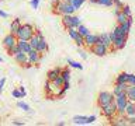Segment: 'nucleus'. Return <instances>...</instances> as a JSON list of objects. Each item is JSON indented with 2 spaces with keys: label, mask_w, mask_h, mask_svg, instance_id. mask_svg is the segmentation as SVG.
Returning <instances> with one entry per match:
<instances>
[{
  "label": "nucleus",
  "mask_w": 135,
  "mask_h": 126,
  "mask_svg": "<svg viewBox=\"0 0 135 126\" xmlns=\"http://www.w3.org/2000/svg\"><path fill=\"white\" fill-rule=\"evenodd\" d=\"M75 7L72 6L70 3H66L61 0V2H56V4L54 6V13L61 15H66V14H75Z\"/></svg>",
  "instance_id": "nucleus-1"
},
{
  "label": "nucleus",
  "mask_w": 135,
  "mask_h": 126,
  "mask_svg": "<svg viewBox=\"0 0 135 126\" xmlns=\"http://www.w3.org/2000/svg\"><path fill=\"white\" fill-rule=\"evenodd\" d=\"M34 32H35V29L31 24H21L18 31L16 32V36L17 39H24V41H28L30 38L34 35Z\"/></svg>",
  "instance_id": "nucleus-2"
},
{
  "label": "nucleus",
  "mask_w": 135,
  "mask_h": 126,
  "mask_svg": "<svg viewBox=\"0 0 135 126\" xmlns=\"http://www.w3.org/2000/svg\"><path fill=\"white\" fill-rule=\"evenodd\" d=\"M113 101H114V95L110 91H101L97 95V105L99 107H104L107 104H111Z\"/></svg>",
  "instance_id": "nucleus-3"
},
{
  "label": "nucleus",
  "mask_w": 135,
  "mask_h": 126,
  "mask_svg": "<svg viewBox=\"0 0 135 126\" xmlns=\"http://www.w3.org/2000/svg\"><path fill=\"white\" fill-rule=\"evenodd\" d=\"M101 108V113L107 118V119L111 120V118L113 116H115L117 115V107H115V102H113L111 104H107V105H104V107H100Z\"/></svg>",
  "instance_id": "nucleus-4"
},
{
  "label": "nucleus",
  "mask_w": 135,
  "mask_h": 126,
  "mask_svg": "<svg viewBox=\"0 0 135 126\" xmlns=\"http://www.w3.org/2000/svg\"><path fill=\"white\" fill-rule=\"evenodd\" d=\"M42 59V53H40L37 49H31L27 53V60L31 63V65H38Z\"/></svg>",
  "instance_id": "nucleus-5"
},
{
  "label": "nucleus",
  "mask_w": 135,
  "mask_h": 126,
  "mask_svg": "<svg viewBox=\"0 0 135 126\" xmlns=\"http://www.w3.org/2000/svg\"><path fill=\"white\" fill-rule=\"evenodd\" d=\"M90 52L97 55V56H105L108 53V48L104 46L103 44H96V45L90 46Z\"/></svg>",
  "instance_id": "nucleus-6"
},
{
  "label": "nucleus",
  "mask_w": 135,
  "mask_h": 126,
  "mask_svg": "<svg viewBox=\"0 0 135 126\" xmlns=\"http://www.w3.org/2000/svg\"><path fill=\"white\" fill-rule=\"evenodd\" d=\"M125 42H127V36H120V35H117V36L111 41V48H114L115 50H121V49H124Z\"/></svg>",
  "instance_id": "nucleus-7"
},
{
  "label": "nucleus",
  "mask_w": 135,
  "mask_h": 126,
  "mask_svg": "<svg viewBox=\"0 0 135 126\" xmlns=\"http://www.w3.org/2000/svg\"><path fill=\"white\" fill-rule=\"evenodd\" d=\"M2 44H3L4 48H6V50L10 49L11 46H14V45L17 44V36L14 35V34H11V32L7 34V35L3 38V42H2Z\"/></svg>",
  "instance_id": "nucleus-8"
},
{
  "label": "nucleus",
  "mask_w": 135,
  "mask_h": 126,
  "mask_svg": "<svg viewBox=\"0 0 135 126\" xmlns=\"http://www.w3.org/2000/svg\"><path fill=\"white\" fill-rule=\"evenodd\" d=\"M99 39H100V36L99 35H96V34H90L89 32L86 36H84V45L86 46H93V45H96V44H99Z\"/></svg>",
  "instance_id": "nucleus-9"
},
{
  "label": "nucleus",
  "mask_w": 135,
  "mask_h": 126,
  "mask_svg": "<svg viewBox=\"0 0 135 126\" xmlns=\"http://www.w3.org/2000/svg\"><path fill=\"white\" fill-rule=\"evenodd\" d=\"M127 88H128V84L127 83H115V87L113 88V95L115 97L118 94H121V92H125Z\"/></svg>",
  "instance_id": "nucleus-10"
},
{
  "label": "nucleus",
  "mask_w": 135,
  "mask_h": 126,
  "mask_svg": "<svg viewBox=\"0 0 135 126\" xmlns=\"http://www.w3.org/2000/svg\"><path fill=\"white\" fill-rule=\"evenodd\" d=\"M111 120H113V125H115V126H125V125H128V122H127V116L124 115H115V116H113L111 118Z\"/></svg>",
  "instance_id": "nucleus-11"
},
{
  "label": "nucleus",
  "mask_w": 135,
  "mask_h": 126,
  "mask_svg": "<svg viewBox=\"0 0 135 126\" xmlns=\"http://www.w3.org/2000/svg\"><path fill=\"white\" fill-rule=\"evenodd\" d=\"M100 39H99V44H103L104 46H107V48L110 49L111 48V38H110V34H99Z\"/></svg>",
  "instance_id": "nucleus-12"
},
{
  "label": "nucleus",
  "mask_w": 135,
  "mask_h": 126,
  "mask_svg": "<svg viewBox=\"0 0 135 126\" xmlns=\"http://www.w3.org/2000/svg\"><path fill=\"white\" fill-rule=\"evenodd\" d=\"M17 46H18L20 50L24 53H28L30 50H31V46H30L28 41H24V39H17Z\"/></svg>",
  "instance_id": "nucleus-13"
},
{
  "label": "nucleus",
  "mask_w": 135,
  "mask_h": 126,
  "mask_svg": "<svg viewBox=\"0 0 135 126\" xmlns=\"http://www.w3.org/2000/svg\"><path fill=\"white\" fill-rule=\"evenodd\" d=\"M37 50L40 53L44 55L46 50H48V44H46L45 38H40V41H38V46H37Z\"/></svg>",
  "instance_id": "nucleus-14"
},
{
  "label": "nucleus",
  "mask_w": 135,
  "mask_h": 126,
  "mask_svg": "<svg viewBox=\"0 0 135 126\" xmlns=\"http://www.w3.org/2000/svg\"><path fill=\"white\" fill-rule=\"evenodd\" d=\"M125 94H127V99L131 101V102H135V86H128Z\"/></svg>",
  "instance_id": "nucleus-15"
},
{
  "label": "nucleus",
  "mask_w": 135,
  "mask_h": 126,
  "mask_svg": "<svg viewBox=\"0 0 135 126\" xmlns=\"http://www.w3.org/2000/svg\"><path fill=\"white\" fill-rule=\"evenodd\" d=\"M13 57H14V60L18 63V65H21V66L27 62V53H24V52H18L17 55H14Z\"/></svg>",
  "instance_id": "nucleus-16"
},
{
  "label": "nucleus",
  "mask_w": 135,
  "mask_h": 126,
  "mask_svg": "<svg viewBox=\"0 0 135 126\" xmlns=\"http://www.w3.org/2000/svg\"><path fill=\"white\" fill-rule=\"evenodd\" d=\"M21 24H23V23H21V20H20V18H14V20L11 21V24H10V32L16 35V32L18 31V28H20V25H21Z\"/></svg>",
  "instance_id": "nucleus-17"
},
{
  "label": "nucleus",
  "mask_w": 135,
  "mask_h": 126,
  "mask_svg": "<svg viewBox=\"0 0 135 126\" xmlns=\"http://www.w3.org/2000/svg\"><path fill=\"white\" fill-rule=\"evenodd\" d=\"M72 122L75 125H87V116H82V115H76L72 118Z\"/></svg>",
  "instance_id": "nucleus-18"
},
{
  "label": "nucleus",
  "mask_w": 135,
  "mask_h": 126,
  "mask_svg": "<svg viewBox=\"0 0 135 126\" xmlns=\"http://www.w3.org/2000/svg\"><path fill=\"white\" fill-rule=\"evenodd\" d=\"M124 115H125V116L135 115V105H134V102H131V101H128V102H127V107H125Z\"/></svg>",
  "instance_id": "nucleus-19"
},
{
  "label": "nucleus",
  "mask_w": 135,
  "mask_h": 126,
  "mask_svg": "<svg viewBox=\"0 0 135 126\" xmlns=\"http://www.w3.org/2000/svg\"><path fill=\"white\" fill-rule=\"evenodd\" d=\"M61 70H62L61 67H55V69L49 70L48 74H46V76H48V80H54L56 76H59V74H61Z\"/></svg>",
  "instance_id": "nucleus-20"
},
{
  "label": "nucleus",
  "mask_w": 135,
  "mask_h": 126,
  "mask_svg": "<svg viewBox=\"0 0 135 126\" xmlns=\"http://www.w3.org/2000/svg\"><path fill=\"white\" fill-rule=\"evenodd\" d=\"M38 41H40V38H38V36L35 35V32H34V35L28 39V44H30V46H31V49H37Z\"/></svg>",
  "instance_id": "nucleus-21"
},
{
  "label": "nucleus",
  "mask_w": 135,
  "mask_h": 126,
  "mask_svg": "<svg viewBox=\"0 0 135 126\" xmlns=\"http://www.w3.org/2000/svg\"><path fill=\"white\" fill-rule=\"evenodd\" d=\"M62 24L65 25L66 28L72 27V14H66V15H62Z\"/></svg>",
  "instance_id": "nucleus-22"
},
{
  "label": "nucleus",
  "mask_w": 135,
  "mask_h": 126,
  "mask_svg": "<svg viewBox=\"0 0 135 126\" xmlns=\"http://www.w3.org/2000/svg\"><path fill=\"white\" fill-rule=\"evenodd\" d=\"M80 24H82V18H80L79 15L72 14V27H73V28H78Z\"/></svg>",
  "instance_id": "nucleus-23"
},
{
  "label": "nucleus",
  "mask_w": 135,
  "mask_h": 126,
  "mask_svg": "<svg viewBox=\"0 0 135 126\" xmlns=\"http://www.w3.org/2000/svg\"><path fill=\"white\" fill-rule=\"evenodd\" d=\"M61 77L63 78V81H69L70 80V70L69 69H62L61 70Z\"/></svg>",
  "instance_id": "nucleus-24"
},
{
  "label": "nucleus",
  "mask_w": 135,
  "mask_h": 126,
  "mask_svg": "<svg viewBox=\"0 0 135 126\" xmlns=\"http://www.w3.org/2000/svg\"><path fill=\"white\" fill-rule=\"evenodd\" d=\"M115 17H117V23H118V24H122V23H125V21H127V18H128V17H127V15H125L122 11L117 13V14H115Z\"/></svg>",
  "instance_id": "nucleus-25"
},
{
  "label": "nucleus",
  "mask_w": 135,
  "mask_h": 126,
  "mask_svg": "<svg viewBox=\"0 0 135 126\" xmlns=\"http://www.w3.org/2000/svg\"><path fill=\"white\" fill-rule=\"evenodd\" d=\"M127 77H128V73H120L115 77V83H127Z\"/></svg>",
  "instance_id": "nucleus-26"
},
{
  "label": "nucleus",
  "mask_w": 135,
  "mask_h": 126,
  "mask_svg": "<svg viewBox=\"0 0 135 126\" xmlns=\"http://www.w3.org/2000/svg\"><path fill=\"white\" fill-rule=\"evenodd\" d=\"M17 107H18L20 109H23V111H25V112H30V111H31L30 105H28V104H25L24 101H18V102H17Z\"/></svg>",
  "instance_id": "nucleus-27"
},
{
  "label": "nucleus",
  "mask_w": 135,
  "mask_h": 126,
  "mask_svg": "<svg viewBox=\"0 0 135 126\" xmlns=\"http://www.w3.org/2000/svg\"><path fill=\"white\" fill-rule=\"evenodd\" d=\"M68 65H70L72 67H75V69H79V70L83 69V65H82V63L75 62V60H72V59H68Z\"/></svg>",
  "instance_id": "nucleus-28"
},
{
  "label": "nucleus",
  "mask_w": 135,
  "mask_h": 126,
  "mask_svg": "<svg viewBox=\"0 0 135 126\" xmlns=\"http://www.w3.org/2000/svg\"><path fill=\"white\" fill-rule=\"evenodd\" d=\"M18 52H21V50H20V48H18V46H17V44H16L14 46H11L10 49H7V53L10 55V56H14V55H17Z\"/></svg>",
  "instance_id": "nucleus-29"
},
{
  "label": "nucleus",
  "mask_w": 135,
  "mask_h": 126,
  "mask_svg": "<svg viewBox=\"0 0 135 126\" xmlns=\"http://www.w3.org/2000/svg\"><path fill=\"white\" fill-rule=\"evenodd\" d=\"M84 2H86V0H72L70 4L75 7V10H79V8L83 6V3H84Z\"/></svg>",
  "instance_id": "nucleus-30"
},
{
  "label": "nucleus",
  "mask_w": 135,
  "mask_h": 126,
  "mask_svg": "<svg viewBox=\"0 0 135 126\" xmlns=\"http://www.w3.org/2000/svg\"><path fill=\"white\" fill-rule=\"evenodd\" d=\"M76 29H78V32L80 34V35H83V36H86L87 34H89V29H87V27H84L83 24H80V25H79V27L76 28Z\"/></svg>",
  "instance_id": "nucleus-31"
},
{
  "label": "nucleus",
  "mask_w": 135,
  "mask_h": 126,
  "mask_svg": "<svg viewBox=\"0 0 135 126\" xmlns=\"http://www.w3.org/2000/svg\"><path fill=\"white\" fill-rule=\"evenodd\" d=\"M68 29V34H69V36L72 38V39H75V38L76 36H78V29H76V28H73V27H69V28H66Z\"/></svg>",
  "instance_id": "nucleus-32"
},
{
  "label": "nucleus",
  "mask_w": 135,
  "mask_h": 126,
  "mask_svg": "<svg viewBox=\"0 0 135 126\" xmlns=\"http://www.w3.org/2000/svg\"><path fill=\"white\" fill-rule=\"evenodd\" d=\"M73 41L76 42V45H78V46H83L84 45V36L80 35V34H78V36H76Z\"/></svg>",
  "instance_id": "nucleus-33"
},
{
  "label": "nucleus",
  "mask_w": 135,
  "mask_h": 126,
  "mask_svg": "<svg viewBox=\"0 0 135 126\" xmlns=\"http://www.w3.org/2000/svg\"><path fill=\"white\" fill-rule=\"evenodd\" d=\"M113 31L115 32L117 35H120V36H127V35H128V34H127L125 31H122V29H121V27H120V25H118V24L115 25V28H114Z\"/></svg>",
  "instance_id": "nucleus-34"
},
{
  "label": "nucleus",
  "mask_w": 135,
  "mask_h": 126,
  "mask_svg": "<svg viewBox=\"0 0 135 126\" xmlns=\"http://www.w3.org/2000/svg\"><path fill=\"white\" fill-rule=\"evenodd\" d=\"M51 81H52L56 87H61L62 84H63V78L61 77V74H59V76H56V77H55L54 80H51Z\"/></svg>",
  "instance_id": "nucleus-35"
},
{
  "label": "nucleus",
  "mask_w": 135,
  "mask_h": 126,
  "mask_svg": "<svg viewBox=\"0 0 135 126\" xmlns=\"http://www.w3.org/2000/svg\"><path fill=\"white\" fill-rule=\"evenodd\" d=\"M97 4H101V6L105 7H111L113 6V0H96Z\"/></svg>",
  "instance_id": "nucleus-36"
},
{
  "label": "nucleus",
  "mask_w": 135,
  "mask_h": 126,
  "mask_svg": "<svg viewBox=\"0 0 135 126\" xmlns=\"http://www.w3.org/2000/svg\"><path fill=\"white\" fill-rule=\"evenodd\" d=\"M127 84H128V86H135V74L128 73V77H127Z\"/></svg>",
  "instance_id": "nucleus-37"
},
{
  "label": "nucleus",
  "mask_w": 135,
  "mask_h": 126,
  "mask_svg": "<svg viewBox=\"0 0 135 126\" xmlns=\"http://www.w3.org/2000/svg\"><path fill=\"white\" fill-rule=\"evenodd\" d=\"M121 11L124 13V14H125L127 17H131V15H132V13H131V8H129V6H122Z\"/></svg>",
  "instance_id": "nucleus-38"
},
{
  "label": "nucleus",
  "mask_w": 135,
  "mask_h": 126,
  "mask_svg": "<svg viewBox=\"0 0 135 126\" xmlns=\"http://www.w3.org/2000/svg\"><path fill=\"white\" fill-rule=\"evenodd\" d=\"M11 95L14 97V98H23V97H21V92H20V90H18V88H16V90H13V91H11Z\"/></svg>",
  "instance_id": "nucleus-39"
},
{
  "label": "nucleus",
  "mask_w": 135,
  "mask_h": 126,
  "mask_svg": "<svg viewBox=\"0 0 135 126\" xmlns=\"http://www.w3.org/2000/svg\"><path fill=\"white\" fill-rule=\"evenodd\" d=\"M127 122H128V125H135V115L127 116Z\"/></svg>",
  "instance_id": "nucleus-40"
},
{
  "label": "nucleus",
  "mask_w": 135,
  "mask_h": 126,
  "mask_svg": "<svg viewBox=\"0 0 135 126\" xmlns=\"http://www.w3.org/2000/svg\"><path fill=\"white\" fill-rule=\"evenodd\" d=\"M113 4L118 8H122V6H124V3H122L121 0H113Z\"/></svg>",
  "instance_id": "nucleus-41"
},
{
  "label": "nucleus",
  "mask_w": 135,
  "mask_h": 126,
  "mask_svg": "<svg viewBox=\"0 0 135 126\" xmlns=\"http://www.w3.org/2000/svg\"><path fill=\"white\" fill-rule=\"evenodd\" d=\"M40 2L41 0H31V7L32 8H38L40 7Z\"/></svg>",
  "instance_id": "nucleus-42"
},
{
  "label": "nucleus",
  "mask_w": 135,
  "mask_h": 126,
  "mask_svg": "<svg viewBox=\"0 0 135 126\" xmlns=\"http://www.w3.org/2000/svg\"><path fill=\"white\" fill-rule=\"evenodd\" d=\"M4 84H6V77H2V80H0V94H2V92H3Z\"/></svg>",
  "instance_id": "nucleus-43"
},
{
  "label": "nucleus",
  "mask_w": 135,
  "mask_h": 126,
  "mask_svg": "<svg viewBox=\"0 0 135 126\" xmlns=\"http://www.w3.org/2000/svg\"><path fill=\"white\" fill-rule=\"evenodd\" d=\"M62 90H65V91H68L69 90V87H70V84H69V81H63V84H62Z\"/></svg>",
  "instance_id": "nucleus-44"
},
{
  "label": "nucleus",
  "mask_w": 135,
  "mask_h": 126,
  "mask_svg": "<svg viewBox=\"0 0 135 126\" xmlns=\"http://www.w3.org/2000/svg\"><path fill=\"white\" fill-rule=\"evenodd\" d=\"M94 120H96V115H90V116H87V125L93 123Z\"/></svg>",
  "instance_id": "nucleus-45"
},
{
  "label": "nucleus",
  "mask_w": 135,
  "mask_h": 126,
  "mask_svg": "<svg viewBox=\"0 0 135 126\" xmlns=\"http://www.w3.org/2000/svg\"><path fill=\"white\" fill-rule=\"evenodd\" d=\"M18 90H20V92H21V97H25L27 95V91H25V88L21 86V87H18Z\"/></svg>",
  "instance_id": "nucleus-46"
},
{
  "label": "nucleus",
  "mask_w": 135,
  "mask_h": 126,
  "mask_svg": "<svg viewBox=\"0 0 135 126\" xmlns=\"http://www.w3.org/2000/svg\"><path fill=\"white\" fill-rule=\"evenodd\" d=\"M0 17H3V18H7V17H8V14H7L6 11H3L2 8H0Z\"/></svg>",
  "instance_id": "nucleus-47"
},
{
  "label": "nucleus",
  "mask_w": 135,
  "mask_h": 126,
  "mask_svg": "<svg viewBox=\"0 0 135 126\" xmlns=\"http://www.w3.org/2000/svg\"><path fill=\"white\" fill-rule=\"evenodd\" d=\"M11 123H13V125H17V126H23L24 122H21V120H13Z\"/></svg>",
  "instance_id": "nucleus-48"
},
{
  "label": "nucleus",
  "mask_w": 135,
  "mask_h": 126,
  "mask_svg": "<svg viewBox=\"0 0 135 126\" xmlns=\"http://www.w3.org/2000/svg\"><path fill=\"white\" fill-rule=\"evenodd\" d=\"M80 56H82L83 59H87V53L86 52H80Z\"/></svg>",
  "instance_id": "nucleus-49"
},
{
  "label": "nucleus",
  "mask_w": 135,
  "mask_h": 126,
  "mask_svg": "<svg viewBox=\"0 0 135 126\" xmlns=\"http://www.w3.org/2000/svg\"><path fill=\"white\" fill-rule=\"evenodd\" d=\"M114 8H115V10H114V13H115V14H117V13H120V11H121V8H118V7H114Z\"/></svg>",
  "instance_id": "nucleus-50"
},
{
  "label": "nucleus",
  "mask_w": 135,
  "mask_h": 126,
  "mask_svg": "<svg viewBox=\"0 0 135 126\" xmlns=\"http://www.w3.org/2000/svg\"><path fill=\"white\" fill-rule=\"evenodd\" d=\"M63 2H66V3H70V2H72V0H63Z\"/></svg>",
  "instance_id": "nucleus-51"
},
{
  "label": "nucleus",
  "mask_w": 135,
  "mask_h": 126,
  "mask_svg": "<svg viewBox=\"0 0 135 126\" xmlns=\"http://www.w3.org/2000/svg\"><path fill=\"white\" fill-rule=\"evenodd\" d=\"M3 62V57H0V63H2Z\"/></svg>",
  "instance_id": "nucleus-52"
},
{
  "label": "nucleus",
  "mask_w": 135,
  "mask_h": 126,
  "mask_svg": "<svg viewBox=\"0 0 135 126\" xmlns=\"http://www.w3.org/2000/svg\"><path fill=\"white\" fill-rule=\"evenodd\" d=\"M134 105H135V102H134Z\"/></svg>",
  "instance_id": "nucleus-53"
},
{
  "label": "nucleus",
  "mask_w": 135,
  "mask_h": 126,
  "mask_svg": "<svg viewBox=\"0 0 135 126\" xmlns=\"http://www.w3.org/2000/svg\"><path fill=\"white\" fill-rule=\"evenodd\" d=\"M0 2H2V0H0Z\"/></svg>",
  "instance_id": "nucleus-54"
}]
</instances>
